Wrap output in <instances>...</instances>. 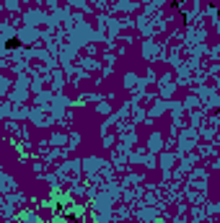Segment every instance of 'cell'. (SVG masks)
I'll return each mask as SVG.
<instances>
[{
    "label": "cell",
    "mask_w": 220,
    "mask_h": 223,
    "mask_svg": "<svg viewBox=\"0 0 220 223\" xmlns=\"http://www.w3.org/2000/svg\"><path fill=\"white\" fill-rule=\"evenodd\" d=\"M18 44H21L18 39H8V42H5V47H8V49H13V47H18Z\"/></svg>",
    "instance_id": "obj_1"
}]
</instances>
